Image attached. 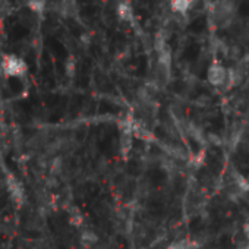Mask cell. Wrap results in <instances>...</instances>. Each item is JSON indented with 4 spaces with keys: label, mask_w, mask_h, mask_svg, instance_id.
I'll return each instance as SVG.
<instances>
[{
    "label": "cell",
    "mask_w": 249,
    "mask_h": 249,
    "mask_svg": "<svg viewBox=\"0 0 249 249\" xmlns=\"http://www.w3.org/2000/svg\"><path fill=\"white\" fill-rule=\"evenodd\" d=\"M12 12H14V6L11 5V2H8V0H0V19L9 17Z\"/></svg>",
    "instance_id": "cell-12"
},
{
    "label": "cell",
    "mask_w": 249,
    "mask_h": 249,
    "mask_svg": "<svg viewBox=\"0 0 249 249\" xmlns=\"http://www.w3.org/2000/svg\"><path fill=\"white\" fill-rule=\"evenodd\" d=\"M236 6L230 0H214L210 8V21L217 28H229L234 22Z\"/></svg>",
    "instance_id": "cell-1"
},
{
    "label": "cell",
    "mask_w": 249,
    "mask_h": 249,
    "mask_svg": "<svg viewBox=\"0 0 249 249\" xmlns=\"http://www.w3.org/2000/svg\"><path fill=\"white\" fill-rule=\"evenodd\" d=\"M196 248H198V243H195L194 240L183 239V240H178V242L170 243L166 249H196Z\"/></svg>",
    "instance_id": "cell-10"
},
{
    "label": "cell",
    "mask_w": 249,
    "mask_h": 249,
    "mask_svg": "<svg viewBox=\"0 0 249 249\" xmlns=\"http://www.w3.org/2000/svg\"><path fill=\"white\" fill-rule=\"evenodd\" d=\"M240 249H246V248H240Z\"/></svg>",
    "instance_id": "cell-19"
},
{
    "label": "cell",
    "mask_w": 249,
    "mask_h": 249,
    "mask_svg": "<svg viewBox=\"0 0 249 249\" xmlns=\"http://www.w3.org/2000/svg\"><path fill=\"white\" fill-rule=\"evenodd\" d=\"M81 242L85 245V246H91L97 242V234L91 230H84L82 231V236H81Z\"/></svg>",
    "instance_id": "cell-13"
},
{
    "label": "cell",
    "mask_w": 249,
    "mask_h": 249,
    "mask_svg": "<svg viewBox=\"0 0 249 249\" xmlns=\"http://www.w3.org/2000/svg\"><path fill=\"white\" fill-rule=\"evenodd\" d=\"M54 11L62 18H75L78 14L76 0H57L54 3Z\"/></svg>",
    "instance_id": "cell-5"
},
{
    "label": "cell",
    "mask_w": 249,
    "mask_h": 249,
    "mask_svg": "<svg viewBox=\"0 0 249 249\" xmlns=\"http://www.w3.org/2000/svg\"><path fill=\"white\" fill-rule=\"evenodd\" d=\"M231 176H233V180H234V183H236V186L240 189V191H249V180H248V178H245V176H242V175H239L237 172H233L231 173Z\"/></svg>",
    "instance_id": "cell-11"
},
{
    "label": "cell",
    "mask_w": 249,
    "mask_h": 249,
    "mask_svg": "<svg viewBox=\"0 0 249 249\" xmlns=\"http://www.w3.org/2000/svg\"><path fill=\"white\" fill-rule=\"evenodd\" d=\"M227 73L229 71L223 65L214 63L207 71V79L213 87H223L227 82Z\"/></svg>",
    "instance_id": "cell-3"
},
{
    "label": "cell",
    "mask_w": 249,
    "mask_h": 249,
    "mask_svg": "<svg viewBox=\"0 0 249 249\" xmlns=\"http://www.w3.org/2000/svg\"><path fill=\"white\" fill-rule=\"evenodd\" d=\"M245 234H246V237L249 239V226H245Z\"/></svg>",
    "instance_id": "cell-17"
},
{
    "label": "cell",
    "mask_w": 249,
    "mask_h": 249,
    "mask_svg": "<svg viewBox=\"0 0 249 249\" xmlns=\"http://www.w3.org/2000/svg\"><path fill=\"white\" fill-rule=\"evenodd\" d=\"M6 185H8V191L11 194V198L14 199V202L17 205H22L24 201H25V191H24V186L21 185V182L12 176V175H8L6 176Z\"/></svg>",
    "instance_id": "cell-4"
},
{
    "label": "cell",
    "mask_w": 249,
    "mask_h": 249,
    "mask_svg": "<svg viewBox=\"0 0 249 249\" xmlns=\"http://www.w3.org/2000/svg\"><path fill=\"white\" fill-rule=\"evenodd\" d=\"M66 73L69 76L75 75V62H73V59H69V62L66 63Z\"/></svg>",
    "instance_id": "cell-16"
},
{
    "label": "cell",
    "mask_w": 249,
    "mask_h": 249,
    "mask_svg": "<svg viewBox=\"0 0 249 249\" xmlns=\"http://www.w3.org/2000/svg\"><path fill=\"white\" fill-rule=\"evenodd\" d=\"M246 249H249V245H248V246H246Z\"/></svg>",
    "instance_id": "cell-18"
},
{
    "label": "cell",
    "mask_w": 249,
    "mask_h": 249,
    "mask_svg": "<svg viewBox=\"0 0 249 249\" xmlns=\"http://www.w3.org/2000/svg\"><path fill=\"white\" fill-rule=\"evenodd\" d=\"M227 71H229V73H227V82L226 84H229L230 88L231 87H237L243 81V72H242V69L240 68H230Z\"/></svg>",
    "instance_id": "cell-8"
},
{
    "label": "cell",
    "mask_w": 249,
    "mask_h": 249,
    "mask_svg": "<svg viewBox=\"0 0 249 249\" xmlns=\"http://www.w3.org/2000/svg\"><path fill=\"white\" fill-rule=\"evenodd\" d=\"M24 3H25L27 8L31 9V12H34L37 15H41L47 8L46 0H24Z\"/></svg>",
    "instance_id": "cell-9"
},
{
    "label": "cell",
    "mask_w": 249,
    "mask_h": 249,
    "mask_svg": "<svg viewBox=\"0 0 249 249\" xmlns=\"http://www.w3.org/2000/svg\"><path fill=\"white\" fill-rule=\"evenodd\" d=\"M194 0H170V6L176 14L186 15L192 8Z\"/></svg>",
    "instance_id": "cell-7"
},
{
    "label": "cell",
    "mask_w": 249,
    "mask_h": 249,
    "mask_svg": "<svg viewBox=\"0 0 249 249\" xmlns=\"http://www.w3.org/2000/svg\"><path fill=\"white\" fill-rule=\"evenodd\" d=\"M0 72L9 78H21L27 75L28 66L21 57L15 54H8L3 56L2 60H0Z\"/></svg>",
    "instance_id": "cell-2"
},
{
    "label": "cell",
    "mask_w": 249,
    "mask_h": 249,
    "mask_svg": "<svg viewBox=\"0 0 249 249\" xmlns=\"http://www.w3.org/2000/svg\"><path fill=\"white\" fill-rule=\"evenodd\" d=\"M116 12H117L119 19L123 21V22H131L134 19V11H132V6H131V3L128 2V0H123V2H120L117 5Z\"/></svg>",
    "instance_id": "cell-6"
},
{
    "label": "cell",
    "mask_w": 249,
    "mask_h": 249,
    "mask_svg": "<svg viewBox=\"0 0 249 249\" xmlns=\"http://www.w3.org/2000/svg\"><path fill=\"white\" fill-rule=\"evenodd\" d=\"M120 148L123 153H126L128 150H131L132 144H131V135L129 134H122V138H120Z\"/></svg>",
    "instance_id": "cell-14"
},
{
    "label": "cell",
    "mask_w": 249,
    "mask_h": 249,
    "mask_svg": "<svg viewBox=\"0 0 249 249\" xmlns=\"http://www.w3.org/2000/svg\"><path fill=\"white\" fill-rule=\"evenodd\" d=\"M71 223H72L73 226L79 227L81 223H82V215H81L79 213H72V215H71Z\"/></svg>",
    "instance_id": "cell-15"
}]
</instances>
